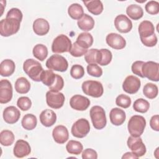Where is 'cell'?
<instances>
[{
    "mask_svg": "<svg viewBox=\"0 0 159 159\" xmlns=\"http://www.w3.org/2000/svg\"><path fill=\"white\" fill-rule=\"evenodd\" d=\"M91 119L94 127L101 130L105 127L107 124L106 112L104 109L99 106H94L89 112Z\"/></svg>",
    "mask_w": 159,
    "mask_h": 159,
    "instance_id": "277c9868",
    "label": "cell"
},
{
    "mask_svg": "<svg viewBox=\"0 0 159 159\" xmlns=\"http://www.w3.org/2000/svg\"><path fill=\"white\" fill-rule=\"evenodd\" d=\"M14 141V135L12 131L4 130L0 133V142L3 146L11 145Z\"/></svg>",
    "mask_w": 159,
    "mask_h": 159,
    "instance_id": "e575fe53",
    "label": "cell"
},
{
    "mask_svg": "<svg viewBox=\"0 0 159 159\" xmlns=\"http://www.w3.org/2000/svg\"><path fill=\"white\" fill-rule=\"evenodd\" d=\"M127 144L129 149L138 158L142 157L146 153V147L140 137L130 136L127 139Z\"/></svg>",
    "mask_w": 159,
    "mask_h": 159,
    "instance_id": "30bf717a",
    "label": "cell"
},
{
    "mask_svg": "<svg viewBox=\"0 0 159 159\" xmlns=\"http://www.w3.org/2000/svg\"><path fill=\"white\" fill-rule=\"evenodd\" d=\"M90 131V125L88 120L81 118L77 120L72 125L71 134L76 138H83L87 135Z\"/></svg>",
    "mask_w": 159,
    "mask_h": 159,
    "instance_id": "9c48e42d",
    "label": "cell"
},
{
    "mask_svg": "<svg viewBox=\"0 0 159 159\" xmlns=\"http://www.w3.org/2000/svg\"><path fill=\"white\" fill-rule=\"evenodd\" d=\"M15 89L20 94H26L30 89V83L28 80L24 77L17 78L15 82Z\"/></svg>",
    "mask_w": 159,
    "mask_h": 159,
    "instance_id": "83f0119b",
    "label": "cell"
},
{
    "mask_svg": "<svg viewBox=\"0 0 159 159\" xmlns=\"http://www.w3.org/2000/svg\"><path fill=\"white\" fill-rule=\"evenodd\" d=\"M66 149L69 153L77 155L81 153L83 149V146L79 141L71 140L67 143Z\"/></svg>",
    "mask_w": 159,
    "mask_h": 159,
    "instance_id": "836d02e7",
    "label": "cell"
},
{
    "mask_svg": "<svg viewBox=\"0 0 159 159\" xmlns=\"http://www.w3.org/2000/svg\"><path fill=\"white\" fill-rule=\"evenodd\" d=\"M70 75L72 78L76 80L80 79L84 75V68L80 65H74L71 68Z\"/></svg>",
    "mask_w": 159,
    "mask_h": 159,
    "instance_id": "60d3db41",
    "label": "cell"
},
{
    "mask_svg": "<svg viewBox=\"0 0 159 159\" xmlns=\"http://www.w3.org/2000/svg\"><path fill=\"white\" fill-rule=\"evenodd\" d=\"M140 86L141 82L139 78L133 75H129L124 80L122 84V88L127 93L133 94L139 91Z\"/></svg>",
    "mask_w": 159,
    "mask_h": 159,
    "instance_id": "7c38bea8",
    "label": "cell"
},
{
    "mask_svg": "<svg viewBox=\"0 0 159 159\" xmlns=\"http://www.w3.org/2000/svg\"><path fill=\"white\" fill-rule=\"evenodd\" d=\"M116 104L119 107L126 109L128 108L131 104L130 98L125 94H119L116 99Z\"/></svg>",
    "mask_w": 159,
    "mask_h": 159,
    "instance_id": "f35d334b",
    "label": "cell"
},
{
    "mask_svg": "<svg viewBox=\"0 0 159 159\" xmlns=\"http://www.w3.org/2000/svg\"><path fill=\"white\" fill-rule=\"evenodd\" d=\"M83 92L93 98H99L104 93V88L101 83L98 81L88 80L82 83Z\"/></svg>",
    "mask_w": 159,
    "mask_h": 159,
    "instance_id": "5b68a950",
    "label": "cell"
},
{
    "mask_svg": "<svg viewBox=\"0 0 159 159\" xmlns=\"http://www.w3.org/2000/svg\"><path fill=\"white\" fill-rule=\"evenodd\" d=\"M55 78L56 74H55L52 70H44L41 76V81L45 85L49 87L54 83Z\"/></svg>",
    "mask_w": 159,
    "mask_h": 159,
    "instance_id": "74e56055",
    "label": "cell"
},
{
    "mask_svg": "<svg viewBox=\"0 0 159 159\" xmlns=\"http://www.w3.org/2000/svg\"><path fill=\"white\" fill-rule=\"evenodd\" d=\"M150 107V104L149 102L143 99V98H139L135 100L133 104V108L134 109L138 112L140 113H145L148 111Z\"/></svg>",
    "mask_w": 159,
    "mask_h": 159,
    "instance_id": "8d00e7d4",
    "label": "cell"
},
{
    "mask_svg": "<svg viewBox=\"0 0 159 159\" xmlns=\"http://www.w3.org/2000/svg\"><path fill=\"white\" fill-rule=\"evenodd\" d=\"M14 155L17 158H23L29 155L31 152L29 143L24 140H18L14 147Z\"/></svg>",
    "mask_w": 159,
    "mask_h": 159,
    "instance_id": "e0dca14e",
    "label": "cell"
},
{
    "mask_svg": "<svg viewBox=\"0 0 159 159\" xmlns=\"http://www.w3.org/2000/svg\"><path fill=\"white\" fill-rule=\"evenodd\" d=\"M101 51L96 48L89 49L84 55V60L88 64L99 63L101 60Z\"/></svg>",
    "mask_w": 159,
    "mask_h": 159,
    "instance_id": "4dcf8cb0",
    "label": "cell"
},
{
    "mask_svg": "<svg viewBox=\"0 0 159 159\" xmlns=\"http://www.w3.org/2000/svg\"><path fill=\"white\" fill-rule=\"evenodd\" d=\"M144 61H135L132 65V71L135 75L139 76L141 78H144L142 73V65L144 64Z\"/></svg>",
    "mask_w": 159,
    "mask_h": 159,
    "instance_id": "c3c4849f",
    "label": "cell"
},
{
    "mask_svg": "<svg viewBox=\"0 0 159 159\" xmlns=\"http://www.w3.org/2000/svg\"><path fill=\"white\" fill-rule=\"evenodd\" d=\"M52 136L55 142L59 144H63L68 140L69 138V132L65 126L59 125L53 129L52 131Z\"/></svg>",
    "mask_w": 159,
    "mask_h": 159,
    "instance_id": "d6986e66",
    "label": "cell"
},
{
    "mask_svg": "<svg viewBox=\"0 0 159 159\" xmlns=\"http://www.w3.org/2000/svg\"><path fill=\"white\" fill-rule=\"evenodd\" d=\"M109 118L111 122L114 125H120L125 120L126 115L121 109L118 107H114L112 109L109 113Z\"/></svg>",
    "mask_w": 159,
    "mask_h": 159,
    "instance_id": "7402d4cb",
    "label": "cell"
},
{
    "mask_svg": "<svg viewBox=\"0 0 159 159\" xmlns=\"http://www.w3.org/2000/svg\"><path fill=\"white\" fill-rule=\"evenodd\" d=\"M107 45L116 50H121L126 45L125 39L120 35L116 33H110L106 38Z\"/></svg>",
    "mask_w": 159,
    "mask_h": 159,
    "instance_id": "2e32d148",
    "label": "cell"
},
{
    "mask_svg": "<svg viewBox=\"0 0 159 159\" xmlns=\"http://www.w3.org/2000/svg\"><path fill=\"white\" fill-rule=\"evenodd\" d=\"M24 72L35 81H41V76L44 71L41 64L32 58L27 59L23 64Z\"/></svg>",
    "mask_w": 159,
    "mask_h": 159,
    "instance_id": "7a4b0ae2",
    "label": "cell"
},
{
    "mask_svg": "<svg viewBox=\"0 0 159 159\" xmlns=\"http://www.w3.org/2000/svg\"><path fill=\"white\" fill-rule=\"evenodd\" d=\"M72 44L70 39L65 35H58L53 41L52 50L55 53L70 52Z\"/></svg>",
    "mask_w": 159,
    "mask_h": 159,
    "instance_id": "52a82bcc",
    "label": "cell"
},
{
    "mask_svg": "<svg viewBox=\"0 0 159 159\" xmlns=\"http://www.w3.org/2000/svg\"><path fill=\"white\" fill-rule=\"evenodd\" d=\"M82 158H83V159H87V158L96 159V158H98L97 152L92 148H86L82 153Z\"/></svg>",
    "mask_w": 159,
    "mask_h": 159,
    "instance_id": "681fc988",
    "label": "cell"
},
{
    "mask_svg": "<svg viewBox=\"0 0 159 159\" xmlns=\"http://www.w3.org/2000/svg\"><path fill=\"white\" fill-rule=\"evenodd\" d=\"M145 8L148 14L156 15L159 12V3L155 1H150L146 4Z\"/></svg>",
    "mask_w": 159,
    "mask_h": 159,
    "instance_id": "f6af8a7d",
    "label": "cell"
},
{
    "mask_svg": "<svg viewBox=\"0 0 159 159\" xmlns=\"http://www.w3.org/2000/svg\"><path fill=\"white\" fill-rule=\"evenodd\" d=\"M70 105L71 108L76 111H85L90 105L89 99L82 95L76 94L73 96L70 100Z\"/></svg>",
    "mask_w": 159,
    "mask_h": 159,
    "instance_id": "5bb4252c",
    "label": "cell"
},
{
    "mask_svg": "<svg viewBox=\"0 0 159 159\" xmlns=\"http://www.w3.org/2000/svg\"><path fill=\"white\" fill-rule=\"evenodd\" d=\"M15 68V63L12 60H4L0 64V75L2 76H9L14 73Z\"/></svg>",
    "mask_w": 159,
    "mask_h": 159,
    "instance_id": "cb8c5ba5",
    "label": "cell"
},
{
    "mask_svg": "<svg viewBox=\"0 0 159 159\" xmlns=\"http://www.w3.org/2000/svg\"><path fill=\"white\" fill-rule=\"evenodd\" d=\"M122 158H138V157L135 155L132 152H126L123 155Z\"/></svg>",
    "mask_w": 159,
    "mask_h": 159,
    "instance_id": "816d5d0a",
    "label": "cell"
},
{
    "mask_svg": "<svg viewBox=\"0 0 159 159\" xmlns=\"http://www.w3.org/2000/svg\"><path fill=\"white\" fill-rule=\"evenodd\" d=\"M78 27L83 31H89L93 29L94 26V20L87 14H84L83 17L77 22Z\"/></svg>",
    "mask_w": 159,
    "mask_h": 159,
    "instance_id": "484cf974",
    "label": "cell"
},
{
    "mask_svg": "<svg viewBox=\"0 0 159 159\" xmlns=\"http://www.w3.org/2000/svg\"><path fill=\"white\" fill-rule=\"evenodd\" d=\"M40 121L45 127H51L57 120V115L55 112L51 109H45L40 114Z\"/></svg>",
    "mask_w": 159,
    "mask_h": 159,
    "instance_id": "ffe728a7",
    "label": "cell"
},
{
    "mask_svg": "<svg viewBox=\"0 0 159 159\" xmlns=\"http://www.w3.org/2000/svg\"><path fill=\"white\" fill-rule=\"evenodd\" d=\"M17 105L20 109L23 111H25L31 107L32 102L28 97L22 96L17 99Z\"/></svg>",
    "mask_w": 159,
    "mask_h": 159,
    "instance_id": "7bdbcfd3",
    "label": "cell"
},
{
    "mask_svg": "<svg viewBox=\"0 0 159 159\" xmlns=\"http://www.w3.org/2000/svg\"><path fill=\"white\" fill-rule=\"evenodd\" d=\"M22 13L18 8H12L7 13L5 19L0 22V34L3 37H9L16 34L20 25Z\"/></svg>",
    "mask_w": 159,
    "mask_h": 159,
    "instance_id": "6da1fadb",
    "label": "cell"
},
{
    "mask_svg": "<svg viewBox=\"0 0 159 159\" xmlns=\"http://www.w3.org/2000/svg\"><path fill=\"white\" fill-rule=\"evenodd\" d=\"M12 98V87L7 80H1L0 81V102L6 104Z\"/></svg>",
    "mask_w": 159,
    "mask_h": 159,
    "instance_id": "4fadbf2b",
    "label": "cell"
},
{
    "mask_svg": "<svg viewBox=\"0 0 159 159\" xmlns=\"http://www.w3.org/2000/svg\"><path fill=\"white\" fill-rule=\"evenodd\" d=\"M143 77L153 81L159 80V64L153 61L145 62L142 67Z\"/></svg>",
    "mask_w": 159,
    "mask_h": 159,
    "instance_id": "ba28073f",
    "label": "cell"
},
{
    "mask_svg": "<svg viewBox=\"0 0 159 159\" xmlns=\"http://www.w3.org/2000/svg\"><path fill=\"white\" fill-rule=\"evenodd\" d=\"M45 65L49 70L60 72L66 71L68 67V63L66 58L58 54H54L50 56L47 60Z\"/></svg>",
    "mask_w": 159,
    "mask_h": 159,
    "instance_id": "8992f818",
    "label": "cell"
},
{
    "mask_svg": "<svg viewBox=\"0 0 159 159\" xmlns=\"http://www.w3.org/2000/svg\"><path fill=\"white\" fill-rule=\"evenodd\" d=\"M2 115L3 119L6 123L13 124L19 120L20 116V112L15 106H11L5 108Z\"/></svg>",
    "mask_w": 159,
    "mask_h": 159,
    "instance_id": "ac0fdd59",
    "label": "cell"
},
{
    "mask_svg": "<svg viewBox=\"0 0 159 159\" xmlns=\"http://www.w3.org/2000/svg\"><path fill=\"white\" fill-rule=\"evenodd\" d=\"M22 126L27 130H31L35 128L37 124V119L35 116L32 114H25L21 121Z\"/></svg>",
    "mask_w": 159,
    "mask_h": 159,
    "instance_id": "f546056e",
    "label": "cell"
},
{
    "mask_svg": "<svg viewBox=\"0 0 159 159\" xmlns=\"http://www.w3.org/2000/svg\"><path fill=\"white\" fill-rule=\"evenodd\" d=\"M114 25L120 33H128L132 28V21L124 14H120L116 17Z\"/></svg>",
    "mask_w": 159,
    "mask_h": 159,
    "instance_id": "9a60e30c",
    "label": "cell"
},
{
    "mask_svg": "<svg viewBox=\"0 0 159 159\" xmlns=\"http://www.w3.org/2000/svg\"><path fill=\"white\" fill-rule=\"evenodd\" d=\"M87 72L89 75L94 77H100L102 75V68L96 63L89 64L87 66Z\"/></svg>",
    "mask_w": 159,
    "mask_h": 159,
    "instance_id": "b9f144b4",
    "label": "cell"
},
{
    "mask_svg": "<svg viewBox=\"0 0 159 159\" xmlns=\"http://www.w3.org/2000/svg\"><path fill=\"white\" fill-rule=\"evenodd\" d=\"M33 30L34 32L38 35H45L50 30L49 23L45 19L38 18L34 21Z\"/></svg>",
    "mask_w": 159,
    "mask_h": 159,
    "instance_id": "44dd1931",
    "label": "cell"
},
{
    "mask_svg": "<svg viewBox=\"0 0 159 159\" xmlns=\"http://www.w3.org/2000/svg\"><path fill=\"white\" fill-rule=\"evenodd\" d=\"M34 57L40 61H43L48 55V49L43 44H37L32 50Z\"/></svg>",
    "mask_w": 159,
    "mask_h": 159,
    "instance_id": "d6a6232c",
    "label": "cell"
},
{
    "mask_svg": "<svg viewBox=\"0 0 159 159\" xmlns=\"http://www.w3.org/2000/svg\"><path fill=\"white\" fill-rule=\"evenodd\" d=\"M76 43L83 48H89L93 43V37L88 32H82L78 36Z\"/></svg>",
    "mask_w": 159,
    "mask_h": 159,
    "instance_id": "4316f807",
    "label": "cell"
},
{
    "mask_svg": "<svg viewBox=\"0 0 159 159\" xmlns=\"http://www.w3.org/2000/svg\"><path fill=\"white\" fill-rule=\"evenodd\" d=\"M140 37L147 38L155 34V27L152 22L149 20H143L139 25Z\"/></svg>",
    "mask_w": 159,
    "mask_h": 159,
    "instance_id": "603a6c76",
    "label": "cell"
},
{
    "mask_svg": "<svg viewBox=\"0 0 159 159\" xmlns=\"http://www.w3.org/2000/svg\"><path fill=\"white\" fill-rule=\"evenodd\" d=\"M88 52V50L86 48H83L80 47L76 42L72 44L71 50H70V53L75 57H80L85 55Z\"/></svg>",
    "mask_w": 159,
    "mask_h": 159,
    "instance_id": "ee69618b",
    "label": "cell"
},
{
    "mask_svg": "<svg viewBox=\"0 0 159 159\" xmlns=\"http://www.w3.org/2000/svg\"><path fill=\"white\" fill-rule=\"evenodd\" d=\"M140 38L142 43L145 46H147L148 47H154L156 45L157 43V37L155 34L147 38H142V37H140Z\"/></svg>",
    "mask_w": 159,
    "mask_h": 159,
    "instance_id": "7dc6e473",
    "label": "cell"
},
{
    "mask_svg": "<svg viewBox=\"0 0 159 159\" xmlns=\"http://www.w3.org/2000/svg\"><path fill=\"white\" fill-rule=\"evenodd\" d=\"M101 53V58L99 63V64L101 66H106L109 64L112 60V55L111 52L106 48H102L100 50Z\"/></svg>",
    "mask_w": 159,
    "mask_h": 159,
    "instance_id": "ab89813d",
    "label": "cell"
},
{
    "mask_svg": "<svg viewBox=\"0 0 159 159\" xmlns=\"http://www.w3.org/2000/svg\"><path fill=\"white\" fill-rule=\"evenodd\" d=\"M65 96L60 92L48 91L46 93V102L47 105L53 109L61 108L65 102Z\"/></svg>",
    "mask_w": 159,
    "mask_h": 159,
    "instance_id": "8fae6325",
    "label": "cell"
},
{
    "mask_svg": "<svg viewBox=\"0 0 159 159\" xmlns=\"http://www.w3.org/2000/svg\"><path fill=\"white\" fill-rule=\"evenodd\" d=\"M68 13L72 19L79 20L84 15V10L80 4L73 3L68 7Z\"/></svg>",
    "mask_w": 159,
    "mask_h": 159,
    "instance_id": "1f68e13d",
    "label": "cell"
},
{
    "mask_svg": "<svg viewBox=\"0 0 159 159\" xmlns=\"http://www.w3.org/2000/svg\"><path fill=\"white\" fill-rule=\"evenodd\" d=\"M143 94L148 99L155 98L158 93V86L152 83H147L143 89Z\"/></svg>",
    "mask_w": 159,
    "mask_h": 159,
    "instance_id": "d590c367",
    "label": "cell"
},
{
    "mask_svg": "<svg viewBox=\"0 0 159 159\" xmlns=\"http://www.w3.org/2000/svg\"><path fill=\"white\" fill-rule=\"evenodd\" d=\"M150 125L153 130L159 131V116L158 114L154 115L151 117L150 120Z\"/></svg>",
    "mask_w": 159,
    "mask_h": 159,
    "instance_id": "f907efd6",
    "label": "cell"
},
{
    "mask_svg": "<svg viewBox=\"0 0 159 159\" xmlns=\"http://www.w3.org/2000/svg\"><path fill=\"white\" fill-rule=\"evenodd\" d=\"M88 11L94 15H99L103 11V4L99 0L83 1Z\"/></svg>",
    "mask_w": 159,
    "mask_h": 159,
    "instance_id": "d4e9b609",
    "label": "cell"
},
{
    "mask_svg": "<svg viewBox=\"0 0 159 159\" xmlns=\"http://www.w3.org/2000/svg\"><path fill=\"white\" fill-rule=\"evenodd\" d=\"M146 126L145 118L139 115H134L128 122L127 129L129 134L133 137H140L143 134Z\"/></svg>",
    "mask_w": 159,
    "mask_h": 159,
    "instance_id": "3957f363",
    "label": "cell"
},
{
    "mask_svg": "<svg viewBox=\"0 0 159 159\" xmlns=\"http://www.w3.org/2000/svg\"><path fill=\"white\" fill-rule=\"evenodd\" d=\"M64 86V81L63 78L59 75L56 74V78L54 83L49 86V89L52 91L55 92H58L59 91L61 90Z\"/></svg>",
    "mask_w": 159,
    "mask_h": 159,
    "instance_id": "bcb514c9",
    "label": "cell"
},
{
    "mask_svg": "<svg viewBox=\"0 0 159 159\" xmlns=\"http://www.w3.org/2000/svg\"><path fill=\"white\" fill-rule=\"evenodd\" d=\"M126 13L133 20H139L142 17L143 11L142 8L137 4H130L126 9Z\"/></svg>",
    "mask_w": 159,
    "mask_h": 159,
    "instance_id": "f1b7e54d",
    "label": "cell"
}]
</instances>
